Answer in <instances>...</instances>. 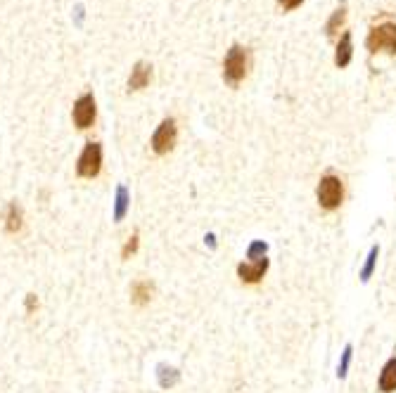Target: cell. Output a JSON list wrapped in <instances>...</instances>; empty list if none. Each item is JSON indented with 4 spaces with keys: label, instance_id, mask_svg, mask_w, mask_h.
I'll use <instances>...</instances> for the list:
<instances>
[{
    "label": "cell",
    "instance_id": "11",
    "mask_svg": "<svg viewBox=\"0 0 396 393\" xmlns=\"http://www.w3.org/2000/svg\"><path fill=\"white\" fill-rule=\"evenodd\" d=\"M154 299V284L150 280H136L131 284V303L133 306H147Z\"/></svg>",
    "mask_w": 396,
    "mask_h": 393
},
{
    "label": "cell",
    "instance_id": "13",
    "mask_svg": "<svg viewBox=\"0 0 396 393\" xmlns=\"http://www.w3.org/2000/svg\"><path fill=\"white\" fill-rule=\"evenodd\" d=\"M22 225H24V214L17 201H12V204L8 206V211H5V230L17 235V232L22 230Z\"/></svg>",
    "mask_w": 396,
    "mask_h": 393
},
{
    "label": "cell",
    "instance_id": "15",
    "mask_svg": "<svg viewBox=\"0 0 396 393\" xmlns=\"http://www.w3.org/2000/svg\"><path fill=\"white\" fill-rule=\"evenodd\" d=\"M269 256V242L264 240H251L245 249V261H261Z\"/></svg>",
    "mask_w": 396,
    "mask_h": 393
},
{
    "label": "cell",
    "instance_id": "8",
    "mask_svg": "<svg viewBox=\"0 0 396 393\" xmlns=\"http://www.w3.org/2000/svg\"><path fill=\"white\" fill-rule=\"evenodd\" d=\"M375 389H378V393H396V351L380 367Z\"/></svg>",
    "mask_w": 396,
    "mask_h": 393
},
{
    "label": "cell",
    "instance_id": "22",
    "mask_svg": "<svg viewBox=\"0 0 396 393\" xmlns=\"http://www.w3.org/2000/svg\"><path fill=\"white\" fill-rule=\"evenodd\" d=\"M36 306H38V299H36V294H29V296H27V310L31 313Z\"/></svg>",
    "mask_w": 396,
    "mask_h": 393
},
{
    "label": "cell",
    "instance_id": "16",
    "mask_svg": "<svg viewBox=\"0 0 396 393\" xmlns=\"http://www.w3.org/2000/svg\"><path fill=\"white\" fill-rule=\"evenodd\" d=\"M157 377L162 389H171V386H176L178 381H181V372H178L176 367H166V365H159Z\"/></svg>",
    "mask_w": 396,
    "mask_h": 393
},
{
    "label": "cell",
    "instance_id": "4",
    "mask_svg": "<svg viewBox=\"0 0 396 393\" xmlns=\"http://www.w3.org/2000/svg\"><path fill=\"white\" fill-rule=\"evenodd\" d=\"M176 142H178V126H176V118H164L152 133V140H150V147L157 157H166L176 149Z\"/></svg>",
    "mask_w": 396,
    "mask_h": 393
},
{
    "label": "cell",
    "instance_id": "10",
    "mask_svg": "<svg viewBox=\"0 0 396 393\" xmlns=\"http://www.w3.org/2000/svg\"><path fill=\"white\" fill-rule=\"evenodd\" d=\"M354 60V38L349 31H344L337 40V48H335V66L337 69H347Z\"/></svg>",
    "mask_w": 396,
    "mask_h": 393
},
{
    "label": "cell",
    "instance_id": "19",
    "mask_svg": "<svg viewBox=\"0 0 396 393\" xmlns=\"http://www.w3.org/2000/svg\"><path fill=\"white\" fill-rule=\"evenodd\" d=\"M140 249V235L138 232H133L131 237L126 240V244H123V249H121V258L123 261H128L131 256H136V251Z\"/></svg>",
    "mask_w": 396,
    "mask_h": 393
},
{
    "label": "cell",
    "instance_id": "21",
    "mask_svg": "<svg viewBox=\"0 0 396 393\" xmlns=\"http://www.w3.org/2000/svg\"><path fill=\"white\" fill-rule=\"evenodd\" d=\"M204 244H207L209 249H219V237H216V232H207V235H204Z\"/></svg>",
    "mask_w": 396,
    "mask_h": 393
},
{
    "label": "cell",
    "instance_id": "2",
    "mask_svg": "<svg viewBox=\"0 0 396 393\" xmlns=\"http://www.w3.org/2000/svg\"><path fill=\"white\" fill-rule=\"evenodd\" d=\"M249 74V53L240 43H233L223 57V81L225 86L238 88Z\"/></svg>",
    "mask_w": 396,
    "mask_h": 393
},
{
    "label": "cell",
    "instance_id": "18",
    "mask_svg": "<svg viewBox=\"0 0 396 393\" xmlns=\"http://www.w3.org/2000/svg\"><path fill=\"white\" fill-rule=\"evenodd\" d=\"M128 201H131V196H128V190H126V188H119V192H116V209H114V218H116V220H121L123 216H126Z\"/></svg>",
    "mask_w": 396,
    "mask_h": 393
},
{
    "label": "cell",
    "instance_id": "20",
    "mask_svg": "<svg viewBox=\"0 0 396 393\" xmlns=\"http://www.w3.org/2000/svg\"><path fill=\"white\" fill-rule=\"evenodd\" d=\"M277 5H280L285 12H290V10H297L304 5V0H277Z\"/></svg>",
    "mask_w": 396,
    "mask_h": 393
},
{
    "label": "cell",
    "instance_id": "6",
    "mask_svg": "<svg viewBox=\"0 0 396 393\" xmlns=\"http://www.w3.org/2000/svg\"><path fill=\"white\" fill-rule=\"evenodd\" d=\"M102 170V144L100 142H86L79 162H76V173L81 178H95Z\"/></svg>",
    "mask_w": 396,
    "mask_h": 393
},
{
    "label": "cell",
    "instance_id": "3",
    "mask_svg": "<svg viewBox=\"0 0 396 393\" xmlns=\"http://www.w3.org/2000/svg\"><path fill=\"white\" fill-rule=\"evenodd\" d=\"M366 48L370 55H378V53L396 55V22L394 19H384V22H378L370 27Z\"/></svg>",
    "mask_w": 396,
    "mask_h": 393
},
{
    "label": "cell",
    "instance_id": "9",
    "mask_svg": "<svg viewBox=\"0 0 396 393\" xmlns=\"http://www.w3.org/2000/svg\"><path fill=\"white\" fill-rule=\"evenodd\" d=\"M152 81V64L150 62H136V66L131 69V76H128V90H143L147 88Z\"/></svg>",
    "mask_w": 396,
    "mask_h": 393
},
{
    "label": "cell",
    "instance_id": "14",
    "mask_svg": "<svg viewBox=\"0 0 396 393\" xmlns=\"http://www.w3.org/2000/svg\"><path fill=\"white\" fill-rule=\"evenodd\" d=\"M351 363H354V344H347L339 353V363H337V379H347L349 377V370H351Z\"/></svg>",
    "mask_w": 396,
    "mask_h": 393
},
{
    "label": "cell",
    "instance_id": "7",
    "mask_svg": "<svg viewBox=\"0 0 396 393\" xmlns=\"http://www.w3.org/2000/svg\"><path fill=\"white\" fill-rule=\"evenodd\" d=\"M95 116H97L95 97H92V92H84V95L74 102V112H71L74 126L86 131V128H90L92 123H95Z\"/></svg>",
    "mask_w": 396,
    "mask_h": 393
},
{
    "label": "cell",
    "instance_id": "12",
    "mask_svg": "<svg viewBox=\"0 0 396 393\" xmlns=\"http://www.w3.org/2000/svg\"><path fill=\"white\" fill-rule=\"evenodd\" d=\"M378 258H380V246L373 244L366 253V261H363L361 270H358V277H361L363 284H368L370 280H373L375 270H378Z\"/></svg>",
    "mask_w": 396,
    "mask_h": 393
},
{
    "label": "cell",
    "instance_id": "17",
    "mask_svg": "<svg viewBox=\"0 0 396 393\" xmlns=\"http://www.w3.org/2000/svg\"><path fill=\"white\" fill-rule=\"evenodd\" d=\"M344 19H347V8H337L335 12H332V17L327 19V24H325V34H327V36H337V31L342 29Z\"/></svg>",
    "mask_w": 396,
    "mask_h": 393
},
{
    "label": "cell",
    "instance_id": "5",
    "mask_svg": "<svg viewBox=\"0 0 396 393\" xmlns=\"http://www.w3.org/2000/svg\"><path fill=\"white\" fill-rule=\"evenodd\" d=\"M271 270V258H261V261H240L238 268H235V275H238L240 284L245 287H259L264 284L266 275Z\"/></svg>",
    "mask_w": 396,
    "mask_h": 393
},
{
    "label": "cell",
    "instance_id": "1",
    "mask_svg": "<svg viewBox=\"0 0 396 393\" xmlns=\"http://www.w3.org/2000/svg\"><path fill=\"white\" fill-rule=\"evenodd\" d=\"M347 201V183L335 170H327L316 183V204L325 214H337Z\"/></svg>",
    "mask_w": 396,
    "mask_h": 393
}]
</instances>
